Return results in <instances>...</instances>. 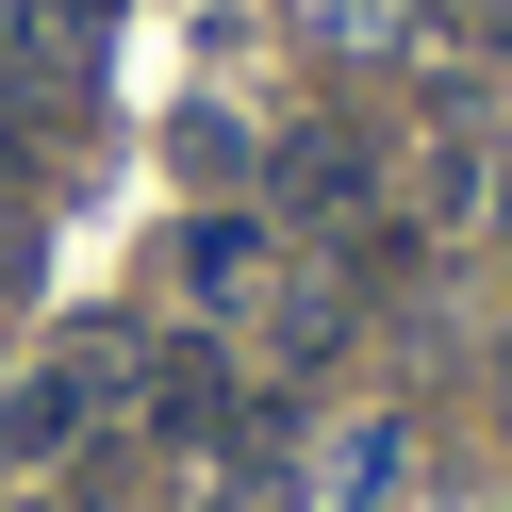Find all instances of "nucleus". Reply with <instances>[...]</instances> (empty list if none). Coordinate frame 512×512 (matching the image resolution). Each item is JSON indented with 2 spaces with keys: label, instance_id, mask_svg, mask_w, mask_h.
Wrapping results in <instances>:
<instances>
[{
  "label": "nucleus",
  "instance_id": "nucleus-1",
  "mask_svg": "<svg viewBox=\"0 0 512 512\" xmlns=\"http://www.w3.org/2000/svg\"><path fill=\"white\" fill-rule=\"evenodd\" d=\"M116 397H133V331H83V347H50V364L17 380V413H0V446H17V463H50V446L116 430Z\"/></svg>",
  "mask_w": 512,
  "mask_h": 512
},
{
  "label": "nucleus",
  "instance_id": "nucleus-2",
  "mask_svg": "<svg viewBox=\"0 0 512 512\" xmlns=\"http://www.w3.org/2000/svg\"><path fill=\"white\" fill-rule=\"evenodd\" d=\"M133 380H149V430H166V446H232L248 430V397H232L215 347H166V364H133Z\"/></svg>",
  "mask_w": 512,
  "mask_h": 512
},
{
  "label": "nucleus",
  "instance_id": "nucleus-3",
  "mask_svg": "<svg viewBox=\"0 0 512 512\" xmlns=\"http://www.w3.org/2000/svg\"><path fill=\"white\" fill-rule=\"evenodd\" d=\"M364 182H380L364 133H298V149H281V199H298V215H364Z\"/></svg>",
  "mask_w": 512,
  "mask_h": 512
},
{
  "label": "nucleus",
  "instance_id": "nucleus-4",
  "mask_svg": "<svg viewBox=\"0 0 512 512\" xmlns=\"http://www.w3.org/2000/svg\"><path fill=\"white\" fill-rule=\"evenodd\" d=\"M17 281H34V215L0 199V298H17Z\"/></svg>",
  "mask_w": 512,
  "mask_h": 512
},
{
  "label": "nucleus",
  "instance_id": "nucleus-5",
  "mask_svg": "<svg viewBox=\"0 0 512 512\" xmlns=\"http://www.w3.org/2000/svg\"><path fill=\"white\" fill-rule=\"evenodd\" d=\"M0 149H17V133H0ZM0 182H17V166H0Z\"/></svg>",
  "mask_w": 512,
  "mask_h": 512
}]
</instances>
